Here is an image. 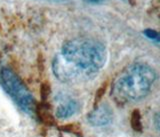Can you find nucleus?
<instances>
[{
  "label": "nucleus",
  "mask_w": 160,
  "mask_h": 137,
  "mask_svg": "<svg viewBox=\"0 0 160 137\" xmlns=\"http://www.w3.org/2000/svg\"><path fill=\"white\" fill-rule=\"evenodd\" d=\"M105 45L92 38H74L65 42L52 62L53 73L64 83L94 78L107 62Z\"/></svg>",
  "instance_id": "nucleus-1"
},
{
  "label": "nucleus",
  "mask_w": 160,
  "mask_h": 137,
  "mask_svg": "<svg viewBox=\"0 0 160 137\" xmlns=\"http://www.w3.org/2000/svg\"><path fill=\"white\" fill-rule=\"evenodd\" d=\"M157 73L149 64L136 62L122 69L114 79L111 96L119 105L134 103L150 93Z\"/></svg>",
  "instance_id": "nucleus-2"
},
{
  "label": "nucleus",
  "mask_w": 160,
  "mask_h": 137,
  "mask_svg": "<svg viewBox=\"0 0 160 137\" xmlns=\"http://www.w3.org/2000/svg\"><path fill=\"white\" fill-rule=\"evenodd\" d=\"M0 84L14 103L29 115L36 113V101L33 95L12 69L4 67L0 71Z\"/></svg>",
  "instance_id": "nucleus-3"
},
{
  "label": "nucleus",
  "mask_w": 160,
  "mask_h": 137,
  "mask_svg": "<svg viewBox=\"0 0 160 137\" xmlns=\"http://www.w3.org/2000/svg\"><path fill=\"white\" fill-rule=\"evenodd\" d=\"M113 120V111L107 104L97 106L87 115V121L94 127L107 126Z\"/></svg>",
  "instance_id": "nucleus-4"
},
{
  "label": "nucleus",
  "mask_w": 160,
  "mask_h": 137,
  "mask_svg": "<svg viewBox=\"0 0 160 137\" xmlns=\"http://www.w3.org/2000/svg\"><path fill=\"white\" fill-rule=\"evenodd\" d=\"M80 110V104L75 99H68L61 103L55 111V115L58 119H68L72 117Z\"/></svg>",
  "instance_id": "nucleus-5"
},
{
  "label": "nucleus",
  "mask_w": 160,
  "mask_h": 137,
  "mask_svg": "<svg viewBox=\"0 0 160 137\" xmlns=\"http://www.w3.org/2000/svg\"><path fill=\"white\" fill-rule=\"evenodd\" d=\"M131 125L132 128L135 131H141L142 130V123H141V116H140L139 110H134L131 116Z\"/></svg>",
  "instance_id": "nucleus-6"
},
{
  "label": "nucleus",
  "mask_w": 160,
  "mask_h": 137,
  "mask_svg": "<svg viewBox=\"0 0 160 137\" xmlns=\"http://www.w3.org/2000/svg\"><path fill=\"white\" fill-rule=\"evenodd\" d=\"M144 34L146 35V36L151 39L152 41H155V42H159V34L157 31H155V30H152V29H146L144 31Z\"/></svg>",
  "instance_id": "nucleus-7"
},
{
  "label": "nucleus",
  "mask_w": 160,
  "mask_h": 137,
  "mask_svg": "<svg viewBox=\"0 0 160 137\" xmlns=\"http://www.w3.org/2000/svg\"><path fill=\"white\" fill-rule=\"evenodd\" d=\"M159 120H160L159 114L156 113V114H155V116H154V123H155V128H156L157 131H159Z\"/></svg>",
  "instance_id": "nucleus-8"
},
{
  "label": "nucleus",
  "mask_w": 160,
  "mask_h": 137,
  "mask_svg": "<svg viewBox=\"0 0 160 137\" xmlns=\"http://www.w3.org/2000/svg\"><path fill=\"white\" fill-rule=\"evenodd\" d=\"M85 1H88V2H94V3H96V2H101V1H103V0H85Z\"/></svg>",
  "instance_id": "nucleus-9"
}]
</instances>
